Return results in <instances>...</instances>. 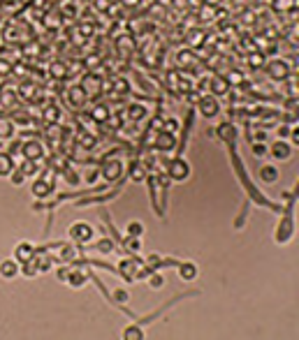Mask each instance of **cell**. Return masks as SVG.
Returning a JSON list of instances; mask_svg holds the SVG:
<instances>
[{
	"instance_id": "cell-15",
	"label": "cell",
	"mask_w": 299,
	"mask_h": 340,
	"mask_svg": "<svg viewBox=\"0 0 299 340\" xmlns=\"http://www.w3.org/2000/svg\"><path fill=\"white\" fill-rule=\"evenodd\" d=\"M51 192H53V185L49 183V180L37 178V180L33 183V194L37 197V199H44V197H49Z\"/></svg>"
},
{
	"instance_id": "cell-5",
	"label": "cell",
	"mask_w": 299,
	"mask_h": 340,
	"mask_svg": "<svg viewBox=\"0 0 299 340\" xmlns=\"http://www.w3.org/2000/svg\"><path fill=\"white\" fill-rule=\"evenodd\" d=\"M267 153L272 155L276 162H286V160H290V158H293V146H290L286 139H281V141H274L272 148H269Z\"/></svg>"
},
{
	"instance_id": "cell-9",
	"label": "cell",
	"mask_w": 299,
	"mask_h": 340,
	"mask_svg": "<svg viewBox=\"0 0 299 340\" xmlns=\"http://www.w3.org/2000/svg\"><path fill=\"white\" fill-rule=\"evenodd\" d=\"M14 259L19 261V264H26V261L35 259V248L28 243V241H23V243H19V246L14 248Z\"/></svg>"
},
{
	"instance_id": "cell-13",
	"label": "cell",
	"mask_w": 299,
	"mask_h": 340,
	"mask_svg": "<svg viewBox=\"0 0 299 340\" xmlns=\"http://www.w3.org/2000/svg\"><path fill=\"white\" fill-rule=\"evenodd\" d=\"M137 266H140V264H137L135 259H121L119 271L126 280H137Z\"/></svg>"
},
{
	"instance_id": "cell-19",
	"label": "cell",
	"mask_w": 299,
	"mask_h": 340,
	"mask_svg": "<svg viewBox=\"0 0 299 340\" xmlns=\"http://www.w3.org/2000/svg\"><path fill=\"white\" fill-rule=\"evenodd\" d=\"M91 118H93L95 123H107V120H109V109H107L105 104H98V107L91 109Z\"/></svg>"
},
{
	"instance_id": "cell-52",
	"label": "cell",
	"mask_w": 299,
	"mask_h": 340,
	"mask_svg": "<svg viewBox=\"0 0 299 340\" xmlns=\"http://www.w3.org/2000/svg\"><path fill=\"white\" fill-rule=\"evenodd\" d=\"M123 2H126V5H130V7L137 5V0H123Z\"/></svg>"
},
{
	"instance_id": "cell-24",
	"label": "cell",
	"mask_w": 299,
	"mask_h": 340,
	"mask_svg": "<svg viewBox=\"0 0 299 340\" xmlns=\"http://www.w3.org/2000/svg\"><path fill=\"white\" fill-rule=\"evenodd\" d=\"M19 169L26 173V178H28V176H33V173L37 171L40 167H37V160H23V165H21Z\"/></svg>"
},
{
	"instance_id": "cell-46",
	"label": "cell",
	"mask_w": 299,
	"mask_h": 340,
	"mask_svg": "<svg viewBox=\"0 0 299 340\" xmlns=\"http://www.w3.org/2000/svg\"><path fill=\"white\" fill-rule=\"evenodd\" d=\"M21 148H23V144H21V141H14L12 146H9V151H7V153H9V155L14 158V153H21Z\"/></svg>"
},
{
	"instance_id": "cell-51",
	"label": "cell",
	"mask_w": 299,
	"mask_h": 340,
	"mask_svg": "<svg viewBox=\"0 0 299 340\" xmlns=\"http://www.w3.org/2000/svg\"><path fill=\"white\" fill-rule=\"evenodd\" d=\"M265 139H267L265 132H255V141H265Z\"/></svg>"
},
{
	"instance_id": "cell-18",
	"label": "cell",
	"mask_w": 299,
	"mask_h": 340,
	"mask_svg": "<svg viewBox=\"0 0 299 340\" xmlns=\"http://www.w3.org/2000/svg\"><path fill=\"white\" fill-rule=\"evenodd\" d=\"M179 275L183 280H195V278H197V266L190 264V261H183L179 266Z\"/></svg>"
},
{
	"instance_id": "cell-2",
	"label": "cell",
	"mask_w": 299,
	"mask_h": 340,
	"mask_svg": "<svg viewBox=\"0 0 299 340\" xmlns=\"http://www.w3.org/2000/svg\"><path fill=\"white\" fill-rule=\"evenodd\" d=\"M67 234H70V239L74 243H88V241L93 239V227L88 225V222H74Z\"/></svg>"
},
{
	"instance_id": "cell-42",
	"label": "cell",
	"mask_w": 299,
	"mask_h": 340,
	"mask_svg": "<svg viewBox=\"0 0 299 340\" xmlns=\"http://www.w3.org/2000/svg\"><path fill=\"white\" fill-rule=\"evenodd\" d=\"M193 54H179V63L181 65H195L197 63V58H190Z\"/></svg>"
},
{
	"instance_id": "cell-50",
	"label": "cell",
	"mask_w": 299,
	"mask_h": 340,
	"mask_svg": "<svg viewBox=\"0 0 299 340\" xmlns=\"http://www.w3.org/2000/svg\"><path fill=\"white\" fill-rule=\"evenodd\" d=\"M290 139L295 141V146H297V141H299V132H297V127L295 130H290Z\"/></svg>"
},
{
	"instance_id": "cell-4",
	"label": "cell",
	"mask_w": 299,
	"mask_h": 340,
	"mask_svg": "<svg viewBox=\"0 0 299 340\" xmlns=\"http://www.w3.org/2000/svg\"><path fill=\"white\" fill-rule=\"evenodd\" d=\"M267 74L276 81H283V79H288V74H290V65H288L286 60L274 58L267 63Z\"/></svg>"
},
{
	"instance_id": "cell-3",
	"label": "cell",
	"mask_w": 299,
	"mask_h": 340,
	"mask_svg": "<svg viewBox=\"0 0 299 340\" xmlns=\"http://www.w3.org/2000/svg\"><path fill=\"white\" fill-rule=\"evenodd\" d=\"M100 173H102V178L105 180H119L121 173H123V162L112 158V160H105L102 162V167H100Z\"/></svg>"
},
{
	"instance_id": "cell-12",
	"label": "cell",
	"mask_w": 299,
	"mask_h": 340,
	"mask_svg": "<svg viewBox=\"0 0 299 340\" xmlns=\"http://www.w3.org/2000/svg\"><path fill=\"white\" fill-rule=\"evenodd\" d=\"M258 178L265 183V185H272V183H276L279 180V169L274 167V165H262L258 171Z\"/></svg>"
},
{
	"instance_id": "cell-43",
	"label": "cell",
	"mask_w": 299,
	"mask_h": 340,
	"mask_svg": "<svg viewBox=\"0 0 299 340\" xmlns=\"http://www.w3.org/2000/svg\"><path fill=\"white\" fill-rule=\"evenodd\" d=\"M81 146H84V148H93L95 146V137H88V134H84V137H81Z\"/></svg>"
},
{
	"instance_id": "cell-25",
	"label": "cell",
	"mask_w": 299,
	"mask_h": 340,
	"mask_svg": "<svg viewBox=\"0 0 299 340\" xmlns=\"http://www.w3.org/2000/svg\"><path fill=\"white\" fill-rule=\"evenodd\" d=\"M130 178H133V180H144V178H147V167H142V165H133V169H130Z\"/></svg>"
},
{
	"instance_id": "cell-29",
	"label": "cell",
	"mask_w": 299,
	"mask_h": 340,
	"mask_svg": "<svg viewBox=\"0 0 299 340\" xmlns=\"http://www.w3.org/2000/svg\"><path fill=\"white\" fill-rule=\"evenodd\" d=\"M133 47H135V44H133V40H130V37H121V40H119V49H121V54H123V56L130 54V51H133Z\"/></svg>"
},
{
	"instance_id": "cell-6",
	"label": "cell",
	"mask_w": 299,
	"mask_h": 340,
	"mask_svg": "<svg viewBox=\"0 0 299 340\" xmlns=\"http://www.w3.org/2000/svg\"><path fill=\"white\" fill-rule=\"evenodd\" d=\"M172 180H186L190 176V165H188L183 158H176V160L169 162V167H167Z\"/></svg>"
},
{
	"instance_id": "cell-20",
	"label": "cell",
	"mask_w": 299,
	"mask_h": 340,
	"mask_svg": "<svg viewBox=\"0 0 299 340\" xmlns=\"http://www.w3.org/2000/svg\"><path fill=\"white\" fill-rule=\"evenodd\" d=\"M128 118L130 120L147 118V107H144V104H130V107H128Z\"/></svg>"
},
{
	"instance_id": "cell-22",
	"label": "cell",
	"mask_w": 299,
	"mask_h": 340,
	"mask_svg": "<svg viewBox=\"0 0 299 340\" xmlns=\"http://www.w3.org/2000/svg\"><path fill=\"white\" fill-rule=\"evenodd\" d=\"M297 7V0H274V9L279 12H293Z\"/></svg>"
},
{
	"instance_id": "cell-11",
	"label": "cell",
	"mask_w": 299,
	"mask_h": 340,
	"mask_svg": "<svg viewBox=\"0 0 299 340\" xmlns=\"http://www.w3.org/2000/svg\"><path fill=\"white\" fill-rule=\"evenodd\" d=\"M176 146V137L172 132H165V130H160L158 137H155V148L158 151H174Z\"/></svg>"
},
{
	"instance_id": "cell-8",
	"label": "cell",
	"mask_w": 299,
	"mask_h": 340,
	"mask_svg": "<svg viewBox=\"0 0 299 340\" xmlns=\"http://www.w3.org/2000/svg\"><path fill=\"white\" fill-rule=\"evenodd\" d=\"M21 155L26 158V160H37L40 162V158L44 155V148H42V144L40 141H26L23 144V148H21Z\"/></svg>"
},
{
	"instance_id": "cell-39",
	"label": "cell",
	"mask_w": 299,
	"mask_h": 340,
	"mask_svg": "<svg viewBox=\"0 0 299 340\" xmlns=\"http://www.w3.org/2000/svg\"><path fill=\"white\" fill-rule=\"evenodd\" d=\"M9 72H12V63L5 58H0V77H7Z\"/></svg>"
},
{
	"instance_id": "cell-14",
	"label": "cell",
	"mask_w": 299,
	"mask_h": 340,
	"mask_svg": "<svg viewBox=\"0 0 299 340\" xmlns=\"http://www.w3.org/2000/svg\"><path fill=\"white\" fill-rule=\"evenodd\" d=\"M86 93L81 90V86H72L67 88V102L72 104V107H84V102H86Z\"/></svg>"
},
{
	"instance_id": "cell-1",
	"label": "cell",
	"mask_w": 299,
	"mask_h": 340,
	"mask_svg": "<svg viewBox=\"0 0 299 340\" xmlns=\"http://www.w3.org/2000/svg\"><path fill=\"white\" fill-rule=\"evenodd\" d=\"M81 90L86 93V97H95V95H100L102 93V77L100 74H93V72H88V74H84L81 77Z\"/></svg>"
},
{
	"instance_id": "cell-33",
	"label": "cell",
	"mask_w": 299,
	"mask_h": 340,
	"mask_svg": "<svg viewBox=\"0 0 299 340\" xmlns=\"http://www.w3.org/2000/svg\"><path fill=\"white\" fill-rule=\"evenodd\" d=\"M253 155H255V158H262V155H267L265 141H255V144H253Z\"/></svg>"
},
{
	"instance_id": "cell-47",
	"label": "cell",
	"mask_w": 299,
	"mask_h": 340,
	"mask_svg": "<svg viewBox=\"0 0 299 340\" xmlns=\"http://www.w3.org/2000/svg\"><path fill=\"white\" fill-rule=\"evenodd\" d=\"M98 173H100V169H88V171H86V180H88V183H95Z\"/></svg>"
},
{
	"instance_id": "cell-40",
	"label": "cell",
	"mask_w": 299,
	"mask_h": 340,
	"mask_svg": "<svg viewBox=\"0 0 299 340\" xmlns=\"http://www.w3.org/2000/svg\"><path fill=\"white\" fill-rule=\"evenodd\" d=\"M126 248H130V250H133V253H137V250H140V248H142L140 239H137V236H130V239L126 241Z\"/></svg>"
},
{
	"instance_id": "cell-45",
	"label": "cell",
	"mask_w": 299,
	"mask_h": 340,
	"mask_svg": "<svg viewBox=\"0 0 299 340\" xmlns=\"http://www.w3.org/2000/svg\"><path fill=\"white\" fill-rule=\"evenodd\" d=\"M16 93H12V90H2V95H0V100L5 102V104H12V97Z\"/></svg>"
},
{
	"instance_id": "cell-38",
	"label": "cell",
	"mask_w": 299,
	"mask_h": 340,
	"mask_svg": "<svg viewBox=\"0 0 299 340\" xmlns=\"http://www.w3.org/2000/svg\"><path fill=\"white\" fill-rule=\"evenodd\" d=\"M98 250H100V253H112V250H114V243L109 239H102L98 243Z\"/></svg>"
},
{
	"instance_id": "cell-53",
	"label": "cell",
	"mask_w": 299,
	"mask_h": 340,
	"mask_svg": "<svg viewBox=\"0 0 299 340\" xmlns=\"http://www.w3.org/2000/svg\"><path fill=\"white\" fill-rule=\"evenodd\" d=\"M0 5H2V0H0Z\"/></svg>"
},
{
	"instance_id": "cell-44",
	"label": "cell",
	"mask_w": 299,
	"mask_h": 340,
	"mask_svg": "<svg viewBox=\"0 0 299 340\" xmlns=\"http://www.w3.org/2000/svg\"><path fill=\"white\" fill-rule=\"evenodd\" d=\"M114 294H116V299H119L121 303H128V301H130V294H128L126 289H116Z\"/></svg>"
},
{
	"instance_id": "cell-17",
	"label": "cell",
	"mask_w": 299,
	"mask_h": 340,
	"mask_svg": "<svg viewBox=\"0 0 299 340\" xmlns=\"http://www.w3.org/2000/svg\"><path fill=\"white\" fill-rule=\"evenodd\" d=\"M14 169V158L7 151H0V176H9Z\"/></svg>"
},
{
	"instance_id": "cell-10",
	"label": "cell",
	"mask_w": 299,
	"mask_h": 340,
	"mask_svg": "<svg viewBox=\"0 0 299 340\" xmlns=\"http://www.w3.org/2000/svg\"><path fill=\"white\" fill-rule=\"evenodd\" d=\"M21 271V264L16 259H2L0 261V278H5V280H12L16 278Z\"/></svg>"
},
{
	"instance_id": "cell-23",
	"label": "cell",
	"mask_w": 299,
	"mask_h": 340,
	"mask_svg": "<svg viewBox=\"0 0 299 340\" xmlns=\"http://www.w3.org/2000/svg\"><path fill=\"white\" fill-rule=\"evenodd\" d=\"M14 134V125L9 120H0V139H12Z\"/></svg>"
},
{
	"instance_id": "cell-21",
	"label": "cell",
	"mask_w": 299,
	"mask_h": 340,
	"mask_svg": "<svg viewBox=\"0 0 299 340\" xmlns=\"http://www.w3.org/2000/svg\"><path fill=\"white\" fill-rule=\"evenodd\" d=\"M19 93L23 100H35V93H37V88L30 84V81H26V84H21L19 86Z\"/></svg>"
},
{
	"instance_id": "cell-7",
	"label": "cell",
	"mask_w": 299,
	"mask_h": 340,
	"mask_svg": "<svg viewBox=\"0 0 299 340\" xmlns=\"http://www.w3.org/2000/svg\"><path fill=\"white\" fill-rule=\"evenodd\" d=\"M218 111H220V104H218V97H216V95H204V97L199 100V113H202L204 118H213Z\"/></svg>"
},
{
	"instance_id": "cell-32",
	"label": "cell",
	"mask_w": 299,
	"mask_h": 340,
	"mask_svg": "<svg viewBox=\"0 0 299 340\" xmlns=\"http://www.w3.org/2000/svg\"><path fill=\"white\" fill-rule=\"evenodd\" d=\"M218 134L223 137V139H227V141H232L234 139V127L230 125V123H225L223 127H218Z\"/></svg>"
},
{
	"instance_id": "cell-36",
	"label": "cell",
	"mask_w": 299,
	"mask_h": 340,
	"mask_svg": "<svg viewBox=\"0 0 299 340\" xmlns=\"http://www.w3.org/2000/svg\"><path fill=\"white\" fill-rule=\"evenodd\" d=\"M123 338H137V340H140V338H142V329H140V327H130V329H126Z\"/></svg>"
},
{
	"instance_id": "cell-49",
	"label": "cell",
	"mask_w": 299,
	"mask_h": 340,
	"mask_svg": "<svg viewBox=\"0 0 299 340\" xmlns=\"http://www.w3.org/2000/svg\"><path fill=\"white\" fill-rule=\"evenodd\" d=\"M290 130H293V127L281 125V127H279V137H283V139H286V137H290Z\"/></svg>"
},
{
	"instance_id": "cell-30",
	"label": "cell",
	"mask_w": 299,
	"mask_h": 340,
	"mask_svg": "<svg viewBox=\"0 0 299 340\" xmlns=\"http://www.w3.org/2000/svg\"><path fill=\"white\" fill-rule=\"evenodd\" d=\"M51 74L56 77V79H63V77L67 74L65 63H53V65H51Z\"/></svg>"
},
{
	"instance_id": "cell-35",
	"label": "cell",
	"mask_w": 299,
	"mask_h": 340,
	"mask_svg": "<svg viewBox=\"0 0 299 340\" xmlns=\"http://www.w3.org/2000/svg\"><path fill=\"white\" fill-rule=\"evenodd\" d=\"M114 90H116L119 95H123V93H128V90H130V86H128V81L116 79V81H114Z\"/></svg>"
},
{
	"instance_id": "cell-26",
	"label": "cell",
	"mask_w": 299,
	"mask_h": 340,
	"mask_svg": "<svg viewBox=\"0 0 299 340\" xmlns=\"http://www.w3.org/2000/svg\"><path fill=\"white\" fill-rule=\"evenodd\" d=\"M142 234H144V225H142V222H128V236H137V239H140Z\"/></svg>"
},
{
	"instance_id": "cell-31",
	"label": "cell",
	"mask_w": 299,
	"mask_h": 340,
	"mask_svg": "<svg viewBox=\"0 0 299 340\" xmlns=\"http://www.w3.org/2000/svg\"><path fill=\"white\" fill-rule=\"evenodd\" d=\"M162 130L174 134L176 130H179V120H176V118H162Z\"/></svg>"
},
{
	"instance_id": "cell-16",
	"label": "cell",
	"mask_w": 299,
	"mask_h": 340,
	"mask_svg": "<svg viewBox=\"0 0 299 340\" xmlns=\"http://www.w3.org/2000/svg\"><path fill=\"white\" fill-rule=\"evenodd\" d=\"M209 88H211V93L218 97V95H225L227 90H230V81H227L225 77H213V79L209 81Z\"/></svg>"
},
{
	"instance_id": "cell-37",
	"label": "cell",
	"mask_w": 299,
	"mask_h": 340,
	"mask_svg": "<svg viewBox=\"0 0 299 340\" xmlns=\"http://www.w3.org/2000/svg\"><path fill=\"white\" fill-rule=\"evenodd\" d=\"M65 180L70 183V185H77V183H79V173L74 171V169H67V171H65Z\"/></svg>"
},
{
	"instance_id": "cell-27",
	"label": "cell",
	"mask_w": 299,
	"mask_h": 340,
	"mask_svg": "<svg viewBox=\"0 0 299 340\" xmlns=\"http://www.w3.org/2000/svg\"><path fill=\"white\" fill-rule=\"evenodd\" d=\"M9 180H12V185H23V180H26V173L16 167V169H12V171H9Z\"/></svg>"
},
{
	"instance_id": "cell-48",
	"label": "cell",
	"mask_w": 299,
	"mask_h": 340,
	"mask_svg": "<svg viewBox=\"0 0 299 340\" xmlns=\"http://www.w3.org/2000/svg\"><path fill=\"white\" fill-rule=\"evenodd\" d=\"M58 116H60V113H58V109H56V107H49L47 109V118L49 120H58Z\"/></svg>"
},
{
	"instance_id": "cell-28",
	"label": "cell",
	"mask_w": 299,
	"mask_h": 340,
	"mask_svg": "<svg viewBox=\"0 0 299 340\" xmlns=\"http://www.w3.org/2000/svg\"><path fill=\"white\" fill-rule=\"evenodd\" d=\"M67 278H70V285H72V287H84V285H86V275L79 273V271L70 273Z\"/></svg>"
},
{
	"instance_id": "cell-34",
	"label": "cell",
	"mask_w": 299,
	"mask_h": 340,
	"mask_svg": "<svg viewBox=\"0 0 299 340\" xmlns=\"http://www.w3.org/2000/svg\"><path fill=\"white\" fill-rule=\"evenodd\" d=\"M147 280H149V285H151L153 289H158V287H162V282H165V280H162V275H160V273H151V275H149V278H147Z\"/></svg>"
},
{
	"instance_id": "cell-41",
	"label": "cell",
	"mask_w": 299,
	"mask_h": 340,
	"mask_svg": "<svg viewBox=\"0 0 299 340\" xmlns=\"http://www.w3.org/2000/svg\"><path fill=\"white\" fill-rule=\"evenodd\" d=\"M248 63H251L253 67H262V65H265V56H262V54H253L251 58H248Z\"/></svg>"
}]
</instances>
